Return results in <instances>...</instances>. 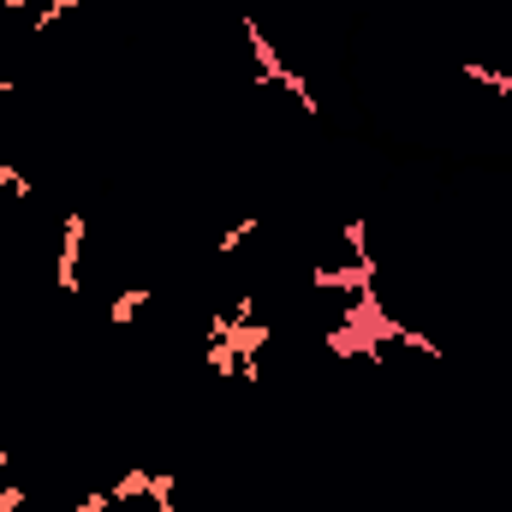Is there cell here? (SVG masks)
I'll return each mask as SVG.
<instances>
[{
    "mask_svg": "<svg viewBox=\"0 0 512 512\" xmlns=\"http://www.w3.org/2000/svg\"><path fill=\"white\" fill-rule=\"evenodd\" d=\"M239 30H245V48H251V60H256V78H262V84H274V90H286L304 114H316V108H322V102H316V90L304 84V72H292V66L280 60V48L268 42V30H262L256 18H239Z\"/></svg>",
    "mask_w": 512,
    "mask_h": 512,
    "instance_id": "obj_1",
    "label": "cell"
},
{
    "mask_svg": "<svg viewBox=\"0 0 512 512\" xmlns=\"http://www.w3.org/2000/svg\"><path fill=\"white\" fill-rule=\"evenodd\" d=\"M84 239H90V221H84L78 209H66V221H60V251H54V286H60L66 298L84 292Z\"/></svg>",
    "mask_w": 512,
    "mask_h": 512,
    "instance_id": "obj_2",
    "label": "cell"
},
{
    "mask_svg": "<svg viewBox=\"0 0 512 512\" xmlns=\"http://www.w3.org/2000/svg\"><path fill=\"white\" fill-rule=\"evenodd\" d=\"M143 304H155L149 286H126V292H114V298H108V322H114V328H131V322L143 316Z\"/></svg>",
    "mask_w": 512,
    "mask_h": 512,
    "instance_id": "obj_3",
    "label": "cell"
},
{
    "mask_svg": "<svg viewBox=\"0 0 512 512\" xmlns=\"http://www.w3.org/2000/svg\"><path fill=\"white\" fill-rule=\"evenodd\" d=\"M459 78H465V84H477V90H495V96H507V102H512V66H477V60H465V66H459Z\"/></svg>",
    "mask_w": 512,
    "mask_h": 512,
    "instance_id": "obj_4",
    "label": "cell"
},
{
    "mask_svg": "<svg viewBox=\"0 0 512 512\" xmlns=\"http://www.w3.org/2000/svg\"><path fill=\"white\" fill-rule=\"evenodd\" d=\"M245 239H256V209H251V215H239V221L215 239V256H239V251H245Z\"/></svg>",
    "mask_w": 512,
    "mask_h": 512,
    "instance_id": "obj_5",
    "label": "cell"
},
{
    "mask_svg": "<svg viewBox=\"0 0 512 512\" xmlns=\"http://www.w3.org/2000/svg\"><path fill=\"white\" fill-rule=\"evenodd\" d=\"M78 6H84V0H48V6H42V12L30 18V30H36V36H48V30H60V24H66V18H72Z\"/></svg>",
    "mask_w": 512,
    "mask_h": 512,
    "instance_id": "obj_6",
    "label": "cell"
}]
</instances>
